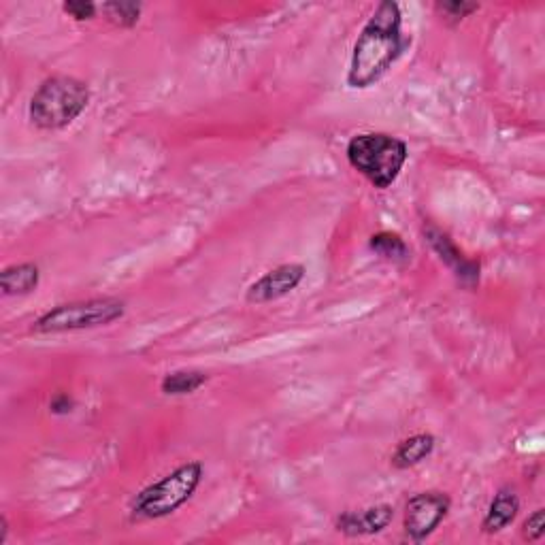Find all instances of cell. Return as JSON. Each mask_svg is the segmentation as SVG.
Wrapping results in <instances>:
<instances>
[{"label": "cell", "instance_id": "30bf717a", "mask_svg": "<svg viewBox=\"0 0 545 545\" xmlns=\"http://www.w3.org/2000/svg\"><path fill=\"white\" fill-rule=\"evenodd\" d=\"M518 514H520L518 492L511 486H503L494 492L486 516L482 520V531L486 535H497L514 524Z\"/></svg>", "mask_w": 545, "mask_h": 545}, {"label": "cell", "instance_id": "ffe728a7", "mask_svg": "<svg viewBox=\"0 0 545 545\" xmlns=\"http://www.w3.org/2000/svg\"><path fill=\"white\" fill-rule=\"evenodd\" d=\"M9 537V522H7V516L0 518V545H3Z\"/></svg>", "mask_w": 545, "mask_h": 545}, {"label": "cell", "instance_id": "ba28073f", "mask_svg": "<svg viewBox=\"0 0 545 545\" xmlns=\"http://www.w3.org/2000/svg\"><path fill=\"white\" fill-rule=\"evenodd\" d=\"M422 235L426 243L431 245V250L439 256V260L445 264V267L454 273V277L462 286L475 288L477 284H480V271H482L480 262L462 254L448 233H443V230L437 228L435 224H426L422 228Z\"/></svg>", "mask_w": 545, "mask_h": 545}, {"label": "cell", "instance_id": "e0dca14e", "mask_svg": "<svg viewBox=\"0 0 545 545\" xmlns=\"http://www.w3.org/2000/svg\"><path fill=\"white\" fill-rule=\"evenodd\" d=\"M62 11L75 22H90L96 18L101 7L92 3V0H69V3H62Z\"/></svg>", "mask_w": 545, "mask_h": 545}, {"label": "cell", "instance_id": "5b68a950", "mask_svg": "<svg viewBox=\"0 0 545 545\" xmlns=\"http://www.w3.org/2000/svg\"><path fill=\"white\" fill-rule=\"evenodd\" d=\"M126 316V301L118 296H96L88 301L62 303L32 322V333L37 335H62L77 330H92L109 326Z\"/></svg>", "mask_w": 545, "mask_h": 545}, {"label": "cell", "instance_id": "d6986e66", "mask_svg": "<svg viewBox=\"0 0 545 545\" xmlns=\"http://www.w3.org/2000/svg\"><path fill=\"white\" fill-rule=\"evenodd\" d=\"M73 409H75L73 396L66 394V392H58L54 399L49 401V411H52L54 416H69Z\"/></svg>", "mask_w": 545, "mask_h": 545}, {"label": "cell", "instance_id": "9a60e30c", "mask_svg": "<svg viewBox=\"0 0 545 545\" xmlns=\"http://www.w3.org/2000/svg\"><path fill=\"white\" fill-rule=\"evenodd\" d=\"M101 7V13L103 18L118 26V28H135L141 20V13H143V5L139 3H122V0H113V3H103L98 5Z\"/></svg>", "mask_w": 545, "mask_h": 545}, {"label": "cell", "instance_id": "8fae6325", "mask_svg": "<svg viewBox=\"0 0 545 545\" xmlns=\"http://www.w3.org/2000/svg\"><path fill=\"white\" fill-rule=\"evenodd\" d=\"M435 445H437V439L433 433L411 435L396 445L390 456V465L399 471L414 469L433 456Z\"/></svg>", "mask_w": 545, "mask_h": 545}, {"label": "cell", "instance_id": "3957f363", "mask_svg": "<svg viewBox=\"0 0 545 545\" xmlns=\"http://www.w3.org/2000/svg\"><path fill=\"white\" fill-rule=\"evenodd\" d=\"M205 477V467L198 460H188L160 480L147 484L130 501V520L150 522L173 516L177 509L184 507Z\"/></svg>", "mask_w": 545, "mask_h": 545}, {"label": "cell", "instance_id": "4fadbf2b", "mask_svg": "<svg viewBox=\"0 0 545 545\" xmlns=\"http://www.w3.org/2000/svg\"><path fill=\"white\" fill-rule=\"evenodd\" d=\"M371 252L379 256L382 260L396 264V267H405V264L411 260V247L405 243V239L396 233H390V230H382V233H375L369 239Z\"/></svg>", "mask_w": 545, "mask_h": 545}, {"label": "cell", "instance_id": "7c38bea8", "mask_svg": "<svg viewBox=\"0 0 545 545\" xmlns=\"http://www.w3.org/2000/svg\"><path fill=\"white\" fill-rule=\"evenodd\" d=\"M41 284V269L35 262L9 264L0 271V290L5 296L32 294Z\"/></svg>", "mask_w": 545, "mask_h": 545}, {"label": "cell", "instance_id": "52a82bcc", "mask_svg": "<svg viewBox=\"0 0 545 545\" xmlns=\"http://www.w3.org/2000/svg\"><path fill=\"white\" fill-rule=\"evenodd\" d=\"M307 269L301 262H286L260 275L250 288L245 290V301L252 305H264L284 299L303 284Z\"/></svg>", "mask_w": 545, "mask_h": 545}, {"label": "cell", "instance_id": "5bb4252c", "mask_svg": "<svg viewBox=\"0 0 545 545\" xmlns=\"http://www.w3.org/2000/svg\"><path fill=\"white\" fill-rule=\"evenodd\" d=\"M209 382V375L196 369H181L162 377L160 392L167 396H188L196 390H201Z\"/></svg>", "mask_w": 545, "mask_h": 545}, {"label": "cell", "instance_id": "2e32d148", "mask_svg": "<svg viewBox=\"0 0 545 545\" xmlns=\"http://www.w3.org/2000/svg\"><path fill=\"white\" fill-rule=\"evenodd\" d=\"M435 9L443 15L445 22L450 26H456L462 20H467L475 11H480V5L467 3V0H448V3H437Z\"/></svg>", "mask_w": 545, "mask_h": 545}, {"label": "cell", "instance_id": "277c9868", "mask_svg": "<svg viewBox=\"0 0 545 545\" xmlns=\"http://www.w3.org/2000/svg\"><path fill=\"white\" fill-rule=\"evenodd\" d=\"M350 167L365 177L377 190H388L399 179L409 158L403 139L388 132H365L350 139L345 147Z\"/></svg>", "mask_w": 545, "mask_h": 545}, {"label": "cell", "instance_id": "ac0fdd59", "mask_svg": "<svg viewBox=\"0 0 545 545\" xmlns=\"http://www.w3.org/2000/svg\"><path fill=\"white\" fill-rule=\"evenodd\" d=\"M520 533H522V539L528 543H535V541L543 539V535H545V509L543 507L535 509L533 514L522 522Z\"/></svg>", "mask_w": 545, "mask_h": 545}, {"label": "cell", "instance_id": "9c48e42d", "mask_svg": "<svg viewBox=\"0 0 545 545\" xmlns=\"http://www.w3.org/2000/svg\"><path fill=\"white\" fill-rule=\"evenodd\" d=\"M394 520V507L388 503L371 505L356 511H343L335 528L345 537H371L384 533Z\"/></svg>", "mask_w": 545, "mask_h": 545}, {"label": "cell", "instance_id": "8992f818", "mask_svg": "<svg viewBox=\"0 0 545 545\" xmlns=\"http://www.w3.org/2000/svg\"><path fill=\"white\" fill-rule=\"evenodd\" d=\"M452 509V499L445 492L428 490L409 497L405 503L403 528L405 537L414 543H422L431 537L439 524L448 518Z\"/></svg>", "mask_w": 545, "mask_h": 545}, {"label": "cell", "instance_id": "6da1fadb", "mask_svg": "<svg viewBox=\"0 0 545 545\" xmlns=\"http://www.w3.org/2000/svg\"><path fill=\"white\" fill-rule=\"evenodd\" d=\"M411 39L403 35V11L394 0L375 7L354 43L345 84L352 90H369L401 58Z\"/></svg>", "mask_w": 545, "mask_h": 545}, {"label": "cell", "instance_id": "7a4b0ae2", "mask_svg": "<svg viewBox=\"0 0 545 545\" xmlns=\"http://www.w3.org/2000/svg\"><path fill=\"white\" fill-rule=\"evenodd\" d=\"M90 86L71 75H52L32 94L28 103L30 124L54 132L71 126L90 105Z\"/></svg>", "mask_w": 545, "mask_h": 545}]
</instances>
